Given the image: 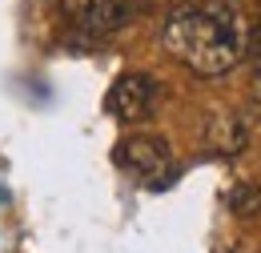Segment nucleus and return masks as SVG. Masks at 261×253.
I'll return each instance as SVG.
<instances>
[{
  "label": "nucleus",
  "mask_w": 261,
  "mask_h": 253,
  "mask_svg": "<svg viewBox=\"0 0 261 253\" xmlns=\"http://www.w3.org/2000/svg\"><path fill=\"white\" fill-rule=\"evenodd\" d=\"M229 209L237 217H257L261 213V185L257 181H241L237 189L229 193Z\"/></svg>",
  "instance_id": "nucleus-6"
},
{
  "label": "nucleus",
  "mask_w": 261,
  "mask_h": 253,
  "mask_svg": "<svg viewBox=\"0 0 261 253\" xmlns=\"http://www.w3.org/2000/svg\"><path fill=\"white\" fill-rule=\"evenodd\" d=\"M249 32L225 4H181L165 20V48L197 77H221L245 57Z\"/></svg>",
  "instance_id": "nucleus-1"
},
{
  "label": "nucleus",
  "mask_w": 261,
  "mask_h": 253,
  "mask_svg": "<svg viewBox=\"0 0 261 253\" xmlns=\"http://www.w3.org/2000/svg\"><path fill=\"white\" fill-rule=\"evenodd\" d=\"M253 100H257V109H261V77H257V89H253Z\"/></svg>",
  "instance_id": "nucleus-8"
},
{
  "label": "nucleus",
  "mask_w": 261,
  "mask_h": 253,
  "mask_svg": "<svg viewBox=\"0 0 261 253\" xmlns=\"http://www.w3.org/2000/svg\"><path fill=\"white\" fill-rule=\"evenodd\" d=\"M245 48H249V61H253V68H257V77H261V24L249 32V44Z\"/></svg>",
  "instance_id": "nucleus-7"
},
{
  "label": "nucleus",
  "mask_w": 261,
  "mask_h": 253,
  "mask_svg": "<svg viewBox=\"0 0 261 253\" xmlns=\"http://www.w3.org/2000/svg\"><path fill=\"white\" fill-rule=\"evenodd\" d=\"M105 105L117 121H145L157 105V81L149 72H125V77L113 81Z\"/></svg>",
  "instance_id": "nucleus-3"
},
{
  "label": "nucleus",
  "mask_w": 261,
  "mask_h": 253,
  "mask_svg": "<svg viewBox=\"0 0 261 253\" xmlns=\"http://www.w3.org/2000/svg\"><path fill=\"white\" fill-rule=\"evenodd\" d=\"M113 157H117V165L129 177H137L149 189H165L173 181V153H169L165 137H157V133H133V137H125L113 149Z\"/></svg>",
  "instance_id": "nucleus-2"
},
{
  "label": "nucleus",
  "mask_w": 261,
  "mask_h": 253,
  "mask_svg": "<svg viewBox=\"0 0 261 253\" xmlns=\"http://www.w3.org/2000/svg\"><path fill=\"white\" fill-rule=\"evenodd\" d=\"M205 141L213 145V153H221V157H233V153H241V149H245L249 133H245V121H237V117H209Z\"/></svg>",
  "instance_id": "nucleus-5"
},
{
  "label": "nucleus",
  "mask_w": 261,
  "mask_h": 253,
  "mask_svg": "<svg viewBox=\"0 0 261 253\" xmlns=\"http://www.w3.org/2000/svg\"><path fill=\"white\" fill-rule=\"evenodd\" d=\"M4 197H8V193H4V185H0V205H4Z\"/></svg>",
  "instance_id": "nucleus-9"
},
{
  "label": "nucleus",
  "mask_w": 261,
  "mask_h": 253,
  "mask_svg": "<svg viewBox=\"0 0 261 253\" xmlns=\"http://www.w3.org/2000/svg\"><path fill=\"white\" fill-rule=\"evenodd\" d=\"M61 12L81 32H117L129 20L125 0H61Z\"/></svg>",
  "instance_id": "nucleus-4"
}]
</instances>
